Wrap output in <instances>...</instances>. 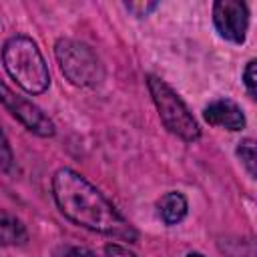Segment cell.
<instances>
[{"instance_id": "16", "label": "cell", "mask_w": 257, "mask_h": 257, "mask_svg": "<svg viewBox=\"0 0 257 257\" xmlns=\"http://www.w3.org/2000/svg\"><path fill=\"white\" fill-rule=\"evenodd\" d=\"M62 257H96V255L86 247H66Z\"/></svg>"}, {"instance_id": "10", "label": "cell", "mask_w": 257, "mask_h": 257, "mask_svg": "<svg viewBox=\"0 0 257 257\" xmlns=\"http://www.w3.org/2000/svg\"><path fill=\"white\" fill-rule=\"evenodd\" d=\"M221 249L227 257H255V243L253 239H227L221 241Z\"/></svg>"}, {"instance_id": "8", "label": "cell", "mask_w": 257, "mask_h": 257, "mask_svg": "<svg viewBox=\"0 0 257 257\" xmlns=\"http://www.w3.org/2000/svg\"><path fill=\"white\" fill-rule=\"evenodd\" d=\"M187 209H189V205H187L185 195H181L177 191L163 195V199L159 201V213L167 225H177L179 221H183L187 215Z\"/></svg>"}, {"instance_id": "7", "label": "cell", "mask_w": 257, "mask_h": 257, "mask_svg": "<svg viewBox=\"0 0 257 257\" xmlns=\"http://www.w3.org/2000/svg\"><path fill=\"white\" fill-rule=\"evenodd\" d=\"M203 116L209 124L227 128V131H241L245 126V116L241 108L229 98H219V100L209 102L205 106Z\"/></svg>"}, {"instance_id": "1", "label": "cell", "mask_w": 257, "mask_h": 257, "mask_svg": "<svg viewBox=\"0 0 257 257\" xmlns=\"http://www.w3.org/2000/svg\"><path fill=\"white\" fill-rule=\"evenodd\" d=\"M52 195L58 209L72 223L116 239H137V231L124 221L114 205L76 171L58 169L52 177Z\"/></svg>"}, {"instance_id": "9", "label": "cell", "mask_w": 257, "mask_h": 257, "mask_svg": "<svg viewBox=\"0 0 257 257\" xmlns=\"http://www.w3.org/2000/svg\"><path fill=\"white\" fill-rule=\"evenodd\" d=\"M28 233L20 219L0 211V245H22L26 243Z\"/></svg>"}, {"instance_id": "17", "label": "cell", "mask_w": 257, "mask_h": 257, "mask_svg": "<svg viewBox=\"0 0 257 257\" xmlns=\"http://www.w3.org/2000/svg\"><path fill=\"white\" fill-rule=\"evenodd\" d=\"M187 257H205V255H201V253H189Z\"/></svg>"}, {"instance_id": "6", "label": "cell", "mask_w": 257, "mask_h": 257, "mask_svg": "<svg viewBox=\"0 0 257 257\" xmlns=\"http://www.w3.org/2000/svg\"><path fill=\"white\" fill-rule=\"evenodd\" d=\"M213 22L225 40L241 44L249 26V10L239 0H219L213 4Z\"/></svg>"}, {"instance_id": "15", "label": "cell", "mask_w": 257, "mask_h": 257, "mask_svg": "<svg viewBox=\"0 0 257 257\" xmlns=\"http://www.w3.org/2000/svg\"><path fill=\"white\" fill-rule=\"evenodd\" d=\"M126 8L131 10V12H135V16H147L151 10H155L157 8V2H149V4H137V2H128L126 4Z\"/></svg>"}, {"instance_id": "5", "label": "cell", "mask_w": 257, "mask_h": 257, "mask_svg": "<svg viewBox=\"0 0 257 257\" xmlns=\"http://www.w3.org/2000/svg\"><path fill=\"white\" fill-rule=\"evenodd\" d=\"M0 102L4 104V108L16 116L30 133L38 135V137H52L54 135V122L30 100H26L24 96L12 92L4 82H0Z\"/></svg>"}, {"instance_id": "4", "label": "cell", "mask_w": 257, "mask_h": 257, "mask_svg": "<svg viewBox=\"0 0 257 257\" xmlns=\"http://www.w3.org/2000/svg\"><path fill=\"white\" fill-rule=\"evenodd\" d=\"M54 54L62 74L74 86H96L104 76L100 58L84 42L60 38L54 46Z\"/></svg>"}, {"instance_id": "3", "label": "cell", "mask_w": 257, "mask_h": 257, "mask_svg": "<svg viewBox=\"0 0 257 257\" xmlns=\"http://www.w3.org/2000/svg\"><path fill=\"white\" fill-rule=\"evenodd\" d=\"M147 84L151 90V96L155 100V106L159 110V116L163 120V124L177 135L179 139L193 143L201 137V128L195 120V116L189 112L187 104L181 100V96L161 78L149 74L147 76Z\"/></svg>"}, {"instance_id": "12", "label": "cell", "mask_w": 257, "mask_h": 257, "mask_svg": "<svg viewBox=\"0 0 257 257\" xmlns=\"http://www.w3.org/2000/svg\"><path fill=\"white\" fill-rule=\"evenodd\" d=\"M243 78H245L243 82H245V88H247L249 96L255 98V94H257V62L255 60H249L247 62V68L243 72Z\"/></svg>"}, {"instance_id": "2", "label": "cell", "mask_w": 257, "mask_h": 257, "mask_svg": "<svg viewBox=\"0 0 257 257\" xmlns=\"http://www.w3.org/2000/svg\"><path fill=\"white\" fill-rule=\"evenodd\" d=\"M6 72L30 94H40L50 84V72L36 42L28 36H12L2 48Z\"/></svg>"}, {"instance_id": "13", "label": "cell", "mask_w": 257, "mask_h": 257, "mask_svg": "<svg viewBox=\"0 0 257 257\" xmlns=\"http://www.w3.org/2000/svg\"><path fill=\"white\" fill-rule=\"evenodd\" d=\"M12 167V149L8 145V139L4 137L2 128H0V169L8 171Z\"/></svg>"}, {"instance_id": "14", "label": "cell", "mask_w": 257, "mask_h": 257, "mask_svg": "<svg viewBox=\"0 0 257 257\" xmlns=\"http://www.w3.org/2000/svg\"><path fill=\"white\" fill-rule=\"evenodd\" d=\"M104 253H106V257H139V255L131 253L126 247H120V245H116V243L106 245V247H104Z\"/></svg>"}, {"instance_id": "11", "label": "cell", "mask_w": 257, "mask_h": 257, "mask_svg": "<svg viewBox=\"0 0 257 257\" xmlns=\"http://www.w3.org/2000/svg\"><path fill=\"white\" fill-rule=\"evenodd\" d=\"M237 157L241 159L243 167L247 169V173L251 177H255V143L251 139H245L239 143L237 147Z\"/></svg>"}]
</instances>
